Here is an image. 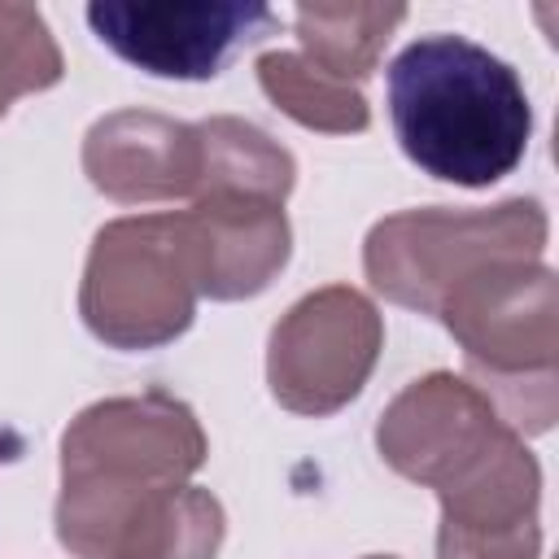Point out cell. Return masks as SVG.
<instances>
[{"label":"cell","instance_id":"cell-1","mask_svg":"<svg viewBox=\"0 0 559 559\" xmlns=\"http://www.w3.org/2000/svg\"><path fill=\"white\" fill-rule=\"evenodd\" d=\"M402 153L432 179L489 188L511 175L533 135L520 74L467 35H419L384 74Z\"/></svg>","mask_w":559,"mask_h":559},{"label":"cell","instance_id":"cell-15","mask_svg":"<svg viewBox=\"0 0 559 559\" xmlns=\"http://www.w3.org/2000/svg\"><path fill=\"white\" fill-rule=\"evenodd\" d=\"M66 74L61 48L35 4L0 0V118L17 96L48 92Z\"/></svg>","mask_w":559,"mask_h":559},{"label":"cell","instance_id":"cell-14","mask_svg":"<svg viewBox=\"0 0 559 559\" xmlns=\"http://www.w3.org/2000/svg\"><path fill=\"white\" fill-rule=\"evenodd\" d=\"M258 70V87L266 92V100L288 114L293 122L323 131V135H358L371 127V105L354 83H341L332 74H323L314 61H306L301 52H284L271 48L253 61Z\"/></svg>","mask_w":559,"mask_h":559},{"label":"cell","instance_id":"cell-3","mask_svg":"<svg viewBox=\"0 0 559 559\" xmlns=\"http://www.w3.org/2000/svg\"><path fill=\"white\" fill-rule=\"evenodd\" d=\"M197 258L183 214L109 218L87 249L79 314L109 349H162L197 319Z\"/></svg>","mask_w":559,"mask_h":559},{"label":"cell","instance_id":"cell-5","mask_svg":"<svg viewBox=\"0 0 559 559\" xmlns=\"http://www.w3.org/2000/svg\"><path fill=\"white\" fill-rule=\"evenodd\" d=\"M52 520L74 559H214L227 537L223 502L192 480L61 476Z\"/></svg>","mask_w":559,"mask_h":559},{"label":"cell","instance_id":"cell-11","mask_svg":"<svg viewBox=\"0 0 559 559\" xmlns=\"http://www.w3.org/2000/svg\"><path fill=\"white\" fill-rule=\"evenodd\" d=\"M197 284L210 301L258 297L293 253V227L284 201L253 192H197L183 210Z\"/></svg>","mask_w":559,"mask_h":559},{"label":"cell","instance_id":"cell-16","mask_svg":"<svg viewBox=\"0 0 559 559\" xmlns=\"http://www.w3.org/2000/svg\"><path fill=\"white\" fill-rule=\"evenodd\" d=\"M542 524L515 528H437V559H537Z\"/></svg>","mask_w":559,"mask_h":559},{"label":"cell","instance_id":"cell-7","mask_svg":"<svg viewBox=\"0 0 559 559\" xmlns=\"http://www.w3.org/2000/svg\"><path fill=\"white\" fill-rule=\"evenodd\" d=\"M511 437L520 432L467 376L454 371L411 380L376 419L380 459L432 493H450L472 480Z\"/></svg>","mask_w":559,"mask_h":559},{"label":"cell","instance_id":"cell-2","mask_svg":"<svg viewBox=\"0 0 559 559\" xmlns=\"http://www.w3.org/2000/svg\"><path fill=\"white\" fill-rule=\"evenodd\" d=\"M467 358V380L520 432L537 437L559 406V280L542 258H502L459 280L437 314Z\"/></svg>","mask_w":559,"mask_h":559},{"label":"cell","instance_id":"cell-17","mask_svg":"<svg viewBox=\"0 0 559 559\" xmlns=\"http://www.w3.org/2000/svg\"><path fill=\"white\" fill-rule=\"evenodd\" d=\"M362 559H397V555H362Z\"/></svg>","mask_w":559,"mask_h":559},{"label":"cell","instance_id":"cell-12","mask_svg":"<svg viewBox=\"0 0 559 559\" xmlns=\"http://www.w3.org/2000/svg\"><path fill=\"white\" fill-rule=\"evenodd\" d=\"M197 140H201L197 192H253V197L288 201V192L297 183V162L262 127H253L236 114H214V118L197 122Z\"/></svg>","mask_w":559,"mask_h":559},{"label":"cell","instance_id":"cell-6","mask_svg":"<svg viewBox=\"0 0 559 559\" xmlns=\"http://www.w3.org/2000/svg\"><path fill=\"white\" fill-rule=\"evenodd\" d=\"M384 349V319L376 301L349 284H328L297 297L266 341L271 397L293 415H336L349 406Z\"/></svg>","mask_w":559,"mask_h":559},{"label":"cell","instance_id":"cell-9","mask_svg":"<svg viewBox=\"0 0 559 559\" xmlns=\"http://www.w3.org/2000/svg\"><path fill=\"white\" fill-rule=\"evenodd\" d=\"M210 441L188 402L166 389L100 397L61 432V476L105 480H192Z\"/></svg>","mask_w":559,"mask_h":559},{"label":"cell","instance_id":"cell-8","mask_svg":"<svg viewBox=\"0 0 559 559\" xmlns=\"http://www.w3.org/2000/svg\"><path fill=\"white\" fill-rule=\"evenodd\" d=\"M87 26L122 61L157 79H214L223 61L280 26L271 4L240 0H96Z\"/></svg>","mask_w":559,"mask_h":559},{"label":"cell","instance_id":"cell-13","mask_svg":"<svg viewBox=\"0 0 559 559\" xmlns=\"http://www.w3.org/2000/svg\"><path fill=\"white\" fill-rule=\"evenodd\" d=\"M402 22L406 4H297L293 13L301 57L354 87L380 66V52Z\"/></svg>","mask_w":559,"mask_h":559},{"label":"cell","instance_id":"cell-10","mask_svg":"<svg viewBox=\"0 0 559 559\" xmlns=\"http://www.w3.org/2000/svg\"><path fill=\"white\" fill-rule=\"evenodd\" d=\"M83 175L118 205L192 201L201 179L197 127L157 109H114L83 135Z\"/></svg>","mask_w":559,"mask_h":559},{"label":"cell","instance_id":"cell-4","mask_svg":"<svg viewBox=\"0 0 559 559\" xmlns=\"http://www.w3.org/2000/svg\"><path fill=\"white\" fill-rule=\"evenodd\" d=\"M550 236L546 210L533 197H511L480 210H397L362 240V271L393 306L437 314L441 297L472 271L502 258H542Z\"/></svg>","mask_w":559,"mask_h":559}]
</instances>
